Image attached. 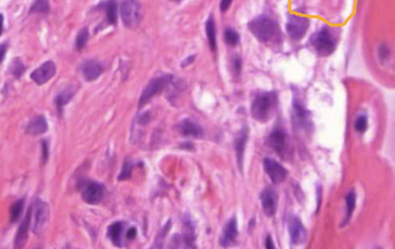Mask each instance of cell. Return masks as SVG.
<instances>
[{"instance_id":"7402d4cb","label":"cell","mask_w":395,"mask_h":249,"mask_svg":"<svg viewBox=\"0 0 395 249\" xmlns=\"http://www.w3.org/2000/svg\"><path fill=\"white\" fill-rule=\"evenodd\" d=\"M357 194L354 190H350L345 197V217L343 225H346L352 217L356 208Z\"/></svg>"},{"instance_id":"7c38bea8","label":"cell","mask_w":395,"mask_h":249,"mask_svg":"<svg viewBox=\"0 0 395 249\" xmlns=\"http://www.w3.org/2000/svg\"><path fill=\"white\" fill-rule=\"evenodd\" d=\"M105 190L103 184L100 183H91L83 191L82 199L86 204L96 205L102 202L104 197Z\"/></svg>"},{"instance_id":"7a4b0ae2","label":"cell","mask_w":395,"mask_h":249,"mask_svg":"<svg viewBox=\"0 0 395 249\" xmlns=\"http://www.w3.org/2000/svg\"><path fill=\"white\" fill-rule=\"evenodd\" d=\"M276 103L277 98L274 92H265L259 94L252 103V116L257 121H267L273 115Z\"/></svg>"},{"instance_id":"44dd1931","label":"cell","mask_w":395,"mask_h":249,"mask_svg":"<svg viewBox=\"0 0 395 249\" xmlns=\"http://www.w3.org/2000/svg\"><path fill=\"white\" fill-rule=\"evenodd\" d=\"M124 231V225L120 221H116L111 224L107 229V236L115 246H121L122 233Z\"/></svg>"},{"instance_id":"d6a6232c","label":"cell","mask_w":395,"mask_h":249,"mask_svg":"<svg viewBox=\"0 0 395 249\" xmlns=\"http://www.w3.org/2000/svg\"><path fill=\"white\" fill-rule=\"evenodd\" d=\"M368 128V120L365 115H360L354 122V129L360 133H363Z\"/></svg>"},{"instance_id":"8fae6325","label":"cell","mask_w":395,"mask_h":249,"mask_svg":"<svg viewBox=\"0 0 395 249\" xmlns=\"http://www.w3.org/2000/svg\"><path fill=\"white\" fill-rule=\"evenodd\" d=\"M288 231L293 245H300L305 241L306 229L299 217L291 216L288 218Z\"/></svg>"},{"instance_id":"5b68a950","label":"cell","mask_w":395,"mask_h":249,"mask_svg":"<svg viewBox=\"0 0 395 249\" xmlns=\"http://www.w3.org/2000/svg\"><path fill=\"white\" fill-rule=\"evenodd\" d=\"M172 81V76L162 75L152 79L143 90L139 100V107H143L153 97L161 93Z\"/></svg>"},{"instance_id":"74e56055","label":"cell","mask_w":395,"mask_h":249,"mask_svg":"<svg viewBox=\"0 0 395 249\" xmlns=\"http://www.w3.org/2000/svg\"><path fill=\"white\" fill-rule=\"evenodd\" d=\"M232 2H233V0H221L220 6H219L221 12L225 13V12L228 11V10L230 8L231 5H232Z\"/></svg>"},{"instance_id":"3957f363","label":"cell","mask_w":395,"mask_h":249,"mask_svg":"<svg viewBox=\"0 0 395 249\" xmlns=\"http://www.w3.org/2000/svg\"><path fill=\"white\" fill-rule=\"evenodd\" d=\"M311 44L321 56H330L334 52L337 41L328 27H324L311 37Z\"/></svg>"},{"instance_id":"f6af8a7d","label":"cell","mask_w":395,"mask_h":249,"mask_svg":"<svg viewBox=\"0 0 395 249\" xmlns=\"http://www.w3.org/2000/svg\"><path fill=\"white\" fill-rule=\"evenodd\" d=\"M173 1H175V2H179L181 0H173Z\"/></svg>"},{"instance_id":"f1b7e54d","label":"cell","mask_w":395,"mask_h":249,"mask_svg":"<svg viewBox=\"0 0 395 249\" xmlns=\"http://www.w3.org/2000/svg\"><path fill=\"white\" fill-rule=\"evenodd\" d=\"M224 39L227 44L230 46H236L240 42V35L233 29L227 28L224 32Z\"/></svg>"},{"instance_id":"f546056e","label":"cell","mask_w":395,"mask_h":249,"mask_svg":"<svg viewBox=\"0 0 395 249\" xmlns=\"http://www.w3.org/2000/svg\"><path fill=\"white\" fill-rule=\"evenodd\" d=\"M49 10V0H36L30 8L31 13H46Z\"/></svg>"},{"instance_id":"8d00e7d4","label":"cell","mask_w":395,"mask_h":249,"mask_svg":"<svg viewBox=\"0 0 395 249\" xmlns=\"http://www.w3.org/2000/svg\"><path fill=\"white\" fill-rule=\"evenodd\" d=\"M233 68L237 74H240V72L242 70V60L239 56H236L233 60Z\"/></svg>"},{"instance_id":"836d02e7","label":"cell","mask_w":395,"mask_h":249,"mask_svg":"<svg viewBox=\"0 0 395 249\" xmlns=\"http://www.w3.org/2000/svg\"><path fill=\"white\" fill-rule=\"evenodd\" d=\"M171 227H172V222H171V220H169V221L165 224V226L163 227V229H161V233L157 235V239H156L155 241V248H161V246H162L163 239L169 231H170Z\"/></svg>"},{"instance_id":"4dcf8cb0","label":"cell","mask_w":395,"mask_h":249,"mask_svg":"<svg viewBox=\"0 0 395 249\" xmlns=\"http://www.w3.org/2000/svg\"><path fill=\"white\" fill-rule=\"evenodd\" d=\"M25 71V66L20 59L16 58L12 62L10 66V72L14 77L19 78Z\"/></svg>"},{"instance_id":"f35d334b","label":"cell","mask_w":395,"mask_h":249,"mask_svg":"<svg viewBox=\"0 0 395 249\" xmlns=\"http://www.w3.org/2000/svg\"><path fill=\"white\" fill-rule=\"evenodd\" d=\"M137 229L135 227H132L131 229H128V232H127V238L130 240L135 239L137 237Z\"/></svg>"},{"instance_id":"484cf974","label":"cell","mask_w":395,"mask_h":249,"mask_svg":"<svg viewBox=\"0 0 395 249\" xmlns=\"http://www.w3.org/2000/svg\"><path fill=\"white\" fill-rule=\"evenodd\" d=\"M73 95H74V91H73V89L68 88L56 96V98H55V103H56L59 112L62 111L64 106L70 101V100L73 98Z\"/></svg>"},{"instance_id":"603a6c76","label":"cell","mask_w":395,"mask_h":249,"mask_svg":"<svg viewBox=\"0 0 395 249\" xmlns=\"http://www.w3.org/2000/svg\"><path fill=\"white\" fill-rule=\"evenodd\" d=\"M206 36L208 37V44L212 50L217 49V41H216V23L212 17H210L206 22Z\"/></svg>"},{"instance_id":"277c9868","label":"cell","mask_w":395,"mask_h":249,"mask_svg":"<svg viewBox=\"0 0 395 249\" xmlns=\"http://www.w3.org/2000/svg\"><path fill=\"white\" fill-rule=\"evenodd\" d=\"M122 20L128 28L137 27L142 18V10L137 0H124L120 7Z\"/></svg>"},{"instance_id":"6da1fadb","label":"cell","mask_w":395,"mask_h":249,"mask_svg":"<svg viewBox=\"0 0 395 249\" xmlns=\"http://www.w3.org/2000/svg\"><path fill=\"white\" fill-rule=\"evenodd\" d=\"M248 27L253 36L262 43L273 41L280 35L278 23L267 16L256 17L249 22Z\"/></svg>"},{"instance_id":"9a60e30c","label":"cell","mask_w":395,"mask_h":249,"mask_svg":"<svg viewBox=\"0 0 395 249\" xmlns=\"http://www.w3.org/2000/svg\"><path fill=\"white\" fill-rule=\"evenodd\" d=\"M249 137V128L244 127L239 132L236 140H235V148H236V157L238 161L239 167L242 171L243 167L244 153H245V146Z\"/></svg>"},{"instance_id":"2e32d148","label":"cell","mask_w":395,"mask_h":249,"mask_svg":"<svg viewBox=\"0 0 395 249\" xmlns=\"http://www.w3.org/2000/svg\"><path fill=\"white\" fill-rule=\"evenodd\" d=\"M177 130L186 137H200L203 134L202 127L189 119H185L180 122L177 125Z\"/></svg>"},{"instance_id":"b9f144b4","label":"cell","mask_w":395,"mask_h":249,"mask_svg":"<svg viewBox=\"0 0 395 249\" xmlns=\"http://www.w3.org/2000/svg\"><path fill=\"white\" fill-rule=\"evenodd\" d=\"M149 120H150V115L147 113L139 118L138 122L140 124H148Z\"/></svg>"},{"instance_id":"ffe728a7","label":"cell","mask_w":395,"mask_h":249,"mask_svg":"<svg viewBox=\"0 0 395 249\" xmlns=\"http://www.w3.org/2000/svg\"><path fill=\"white\" fill-rule=\"evenodd\" d=\"M100 10L106 12L107 20L110 24H116L118 20V4L115 0H107L99 4Z\"/></svg>"},{"instance_id":"d590c367","label":"cell","mask_w":395,"mask_h":249,"mask_svg":"<svg viewBox=\"0 0 395 249\" xmlns=\"http://www.w3.org/2000/svg\"><path fill=\"white\" fill-rule=\"evenodd\" d=\"M49 144L47 141H42V160L43 163H46L49 158Z\"/></svg>"},{"instance_id":"ee69618b","label":"cell","mask_w":395,"mask_h":249,"mask_svg":"<svg viewBox=\"0 0 395 249\" xmlns=\"http://www.w3.org/2000/svg\"><path fill=\"white\" fill-rule=\"evenodd\" d=\"M1 53H2V61L4 58V54H5V47H4V44H2V46H1Z\"/></svg>"},{"instance_id":"d6986e66","label":"cell","mask_w":395,"mask_h":249,"mask_svg":"<svg viewBox=\"0 0 395 249\" xmlns=\"http://www.w3.org/2000/svg\"><path fill=\"white\" fill-rule=\"evenodd\" d=\"M268 144L278 154H281L284 150L286 145V135L280 129L274 130L268 137Z\"/></svg>"},{"instance_id":"e575fe53","label":"cell","mask_w":395,"mask_h":249,"mask_svg":"<svg viewBox=\"0 0 395 249\" xmlns=\"http://www.w3.org/2000/svg\"><path fill=\"white\" fill-rule=\"evenodd\" d=\"M391 54V50L386 44H381L378 49V56L381 61L387 60Z\"/></svg>"},{"instance_id":"60d3db41","label":"cell","mask_w":395,"mask_h":249,"mask_svg":"<svg viewBox=\"0 0 395 249\" xmlns=\"http://www.w3.org/2000/svg\"><path fill=\"white\" fill-rule=\"evenodd\" d=\"M265 245H266V249H275V245H274V241L272 239L271 236L268 235L266 238V242H265Z\"/></svg>"},{"instance_id":"9c48e42d","label":"cell","mask_w":395,"mask_h":249,"mask_svg":"<svg viewBox=\"0 0 395 249\" xmlns=\"http://www.w3.org/2000/svg\"><path fill=\"white\" fill-rule=\"evenodd\" d=\"M262 210L268 217L275 216L278 208V195L271 187H266L260 195Z\"/></svg>"},{"instance_id":"cb8c5ba5","label":"cell","mask_w":395,"mask_h":249,"mask_svg":"<svg viewBox=\"0 0 395 249\" xmlns=\"http://www.w3.org/2000/svg\"><path fill=\"white\" fill-rule=\"evenodd\" d=\"M195 229L190 220L184 223V242L188 248H195Z\"/></svg>"},{"instance_id":"d4e9b609","label":"cell","mask_w":395,"mask_h":249,"mask_svg":"<svg viewBox=\"0 0 395 249\" xmlns=\"http://www.w3.org/2000/svg\"><path fill=\"white\" fill-rule=\"evenodd\" d=\"M292 108H293L294 115L296 116L298 122L300 123L301 125H306L308 120V115L309 113L307 111V109L304 107L297 99L294 98L292 101Z\"/></svg>"},{"instance_id":"83f0119b","label":"cell","mask_w":395,"mask_h":249,"mask_svg":"<svg viewBox=\"0 0 395 249\" xmlns=\"http://www.w3.org/2000/svg\"><path fill=\"white\" fill-rule=\"evenodd\" d=\"M89 39V31L87 28H83L82 30L77 34V38H76V47L78 50L85 48V46L86 45V43L88 41Z\"/></svg>"},{"instance_id":"e0dca14e","label":"cell","mask_w":395,"mask_h":249,"mask_svg":"<svg viewBox=\"0 0 395 249\" xmlns=\"http://www.w3.org/2000/svg\"><path fill=\"white\" fill-rule=\"evenodd\" d=\"M82 71L85 80L90 82L95 81L102 75L103 71V66L99 62L94 60H89L83 65Z\"/></svg>"},{"instance_id":"4316f807","label":"cell","mask_w":395,"mask_h":249,"mask_svg":"<svg viewBox=\"0 0 395 249\" xmlns=\"http://www.w3.org/2000/svg\"><path fill=\"white\" fill-rule=\"evenodd\" d=\"M24 203V199H21L12 204L10 211V219L12 224H14L19 221L21 216L23 215Z\"/></svg>"},{"instance_id":"30bf717a","label":"cell","mask_w":395,"mask_h":249,"mask_svg":"<svg viewBox=\"0 0 395 249\" xmlns=\"http://www.w3.org/2000/svg\"><path fill=\"white\" fill-rule=\"evenodd\" d=\"M56 71V68L54 63L52 61H47L30 74V78L32 79L36 84L43 85L48 82L52 77H54Z\"/></svg>"},{"instance_id":"52a82bcc","label":"cell","mask_w":395,"mask_h":249,"mask_svg":"<svg viewBox=\"0 0 395 249\" xmlns=\"http://www.w3.org/2000/svg\"><path fill=\"white\" fill-rule=\"evenodd\" d=\"M263 168L272 182L275 184L283 183L288 174L283 165L269 157L263 160Z\"/></svg>"},{"instance_id":"4fadbf2b","label":"cell","mask_w":395,"mask_h":249,"mask_svg":"<svg viewBox=\"0 0 395 249\" xmlns=\"http://www.w3.org/2000/svg\"><path fill=\"white\" fill-rule=\"evenodd\" d=\"M32 216V210L29 209L26 213V217L19 225V229L16 234L14 240V248L15 249H22L26 245V241L28 238L29 230H30V221Z\"/></svg>"},{"instance_id":"ab89813d","label":"cell","mask_w":395,"mask_h":249,"mask_svg":"<svg viewBox=\"0 0 395 249\" xmlns=\"http://www.w3.org/2000/svg\"><path fill=\"white\" fill-rule=\"evenodd\" d=\"M317 211L318 212L320 209V204H321V200H322V187L318 186L317 187Z\"/></svg>"},{"instance_id":"ac0fdd59","label":"cell","mask_w":395,"mask_h":249,"mask_svg":"<svg viewBox=\"0 0 395 249\" xmlns=\"http://www.w3.org/2000/svg\"><path fill=\"white\" fill-rule=\"evenodd\" d=\"M48 130V124L45 116L39 115L35 116L26 126V133L32 136H39L45 133Z\"/></svg>"},{"instance_id":"ba28073f","label":"cell","mask_w":395,"mask_h":249,"mask_svg":"<svg viewBox=\"0 0 395 249\" xmlns=\"http://www.w3.org/2000/svg\"><path fill=\"white\" fill-rule=\"evenodd\" d=\"M34 231L36 235H40L49 217V207L40 199H36L34 208Z\"/></svg>"},{"instance_id":"1f68e13d","label":"cell","mask_w":395,"mask_h":249,"mask_svg":"<svg viewBox=\"0 0 395 249\" xmlns=\"http://www.w3.org/2000/svg\"><path fill=\"white\" fill-rule=\"evenodd\" d=\"M132 170H133V164L131 163V161H124V163L123 164V166H122L121 171H120V174L118 176V180H128L131 177Z\"/></svg>"},{"instance_id":"5bb4252c","label":"cell","mask_w":395,"mask_h":249,"mask_svg":"<svg viewBox=\"0 0 395 249\" xmlns=\"http://www.w3.org/2000/svg\"><path fill=\"white\" fill-rule=\"evenodd\" d=\"M238 223L236 217H233L228 221L220 238V244L223 247H228L236 242L238 237Z\"/></svg>"},{"instance_id":"8992f818","label":"cell","mask_w":395,"mask_h":249,"mask_svg":"<svg viewBox=\"0 0 395 249\" xmlns=\"http://www.w3.org/2000/svg\"><path fill=\"white\" fill-rule=\"evenodd\" d=\"M309 19L306 17L291 14L287 19L286 29L289 36L294 40H300L309 30Z\"/></svg>"},{"instance_id":"7bdbcfd3","label":"cell","mask_w":395,"mask_h":249,"mask_svg":"<svg viewBox=\"0 0 395 249\" xmlns=\"http://www.w3.org/2000/svg\"><path fill=\"white\" fill-rule=\"evenodd\" d=\"M195 56H190L186 58V60H184L183 63L182 64V66L185 67V66H187L190 65V64H192L194 61H195Z\"/></svg>"}]
</instances>
